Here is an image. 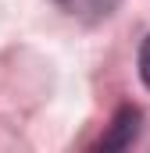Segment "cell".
<instances>
[{
  "instance_id": "cell-1",
  "label": "cell",
  "mask_w": 150,
  "mask_h": 153,
  "mask_svg": "<svg viewBox=\"0 0 150 153\" xmlns=\"http://www.w3.org/2000/svg\"><path fill=\"white\" fill-rule=\"evenodd\" d=\"M68 18L75 22H86V25H97V22H107L118 7V0H54Z\"/></svg>"
},
{
  "instance_id": "cell-2",
  "label": "cell",
  "mask_w": 150,
  "mask_h": 153,
  "mask_svg": "<svg viewBox=\"0 0 150 153\" xmlns=\"http://www.w3.org/2000/svg\"><path fill=\"white\" fill-rule=\"evenodd\" d=\"M140 75H143V82H147V89H150V36L140 46Z\"/></svg>"
}]
</instances>
